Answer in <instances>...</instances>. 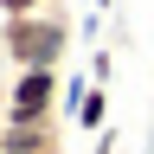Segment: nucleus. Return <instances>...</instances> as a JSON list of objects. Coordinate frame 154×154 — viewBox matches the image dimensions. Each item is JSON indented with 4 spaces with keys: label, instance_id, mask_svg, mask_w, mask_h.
<instances>
[{
    "label": "nucleus",
    "instance_id": "7ed1b4c3",
    "mask_svg": "<svg viewBox=\"0 0 154 154\" xmlns=\"http://www.w3.org/2000/svg\"><path fill=\"white\" fill-rule=\"evenodd\" d=\"M64 109H71V122L84 135H103L109 128V90L90 84V77H71V84H64Z\"/></svg>",
    "mask_w": 154,
    "mask_h": 154
},
{
    "label": "nucleus",
    "instance_id": "0eeeda50",
    "mask_svg": "<svg viewBox=\"0 0 154 154\" xmlns=\"http://www.w3.org/2000/svg\"><path fill=\"white\" fill-rule=\"evenodd\" d=\"M103 7H116V0H90V13H103Z\"/></svg>",
    "mask_w": 154,
    "mask_h": 154
},
{
    "label": "nucleus",
    "instance_id": "6e6552de",
    "mask_svg": "<svg viewBox=\"0 0 154 154\" xmlns=\"http://www.w3.org/2000/svg\"><path fill=\"white\" fill-rule=\"evenodd\" d=\"M58 154H64V148H58Z\"/></svg>",
    "mask_w": 154,
    "mask_h": 154
},
{
    "label": "nucleus",
    "instance_id": "423d86ee",
    "mask_svg": "<svg viewBox=\"0 0 154 154\" xmlns=\"http://www.w3.org/2000/svg\"><path fill=\"white\" fill-rule=\"evenodd\" d=\"M116 148H122V135H116V128H103V135H96V148H90V154H116Z\"/></svg>",
    "mask_w": 154,
    "mask_h": 154
},
{
    "label": "nucleus",
    "instance_id": "f03ea898",
    "mask_svg": "<svg viewBox=\"0 0 154 154\" xmlns=\"http://www.w3.org/2000/svg\"><path fill=\"white\" fill-rule=\"evenodd\" d=\"M58 103H64V77L58 71H13L0 122H58Z\"/></svg>",
    "mask_w": 154,
    "mask_h": 154
},
{
    "label": "nucleus",
    "instance_id": "f257e3e1",
    "mask_svg": "<svg viewBox=\"0 0 154 154\" xmlns=\"http://www.w3.org/2000/svg\"><path fill=\"white\" fill-rule=\"evenodd\" d=\"M71 51V13L45 7L32 19H0V58L13 71H58Z\"/></svg>",
    "mask_w": 154,
    "mask_h": 154
},
{
    "label": "nucleus",
    "instance_id": "39448f33",
    "mask_svg": "<svg viewBox=\"0 0 154 154\" xmlns=\"http://www.w3.org/2000/svg\"><path fill=\"white\" fill-rule=\"evenodd\" d=\"M45 7H51V0H0V19H32Z\"/></svg>",
    "mask_w": 154,
    "mask_h": 154
},
{
    "label": "nucleus",
    "instance_id": "20e7f679",
    "mask_svg": "<svg viewBox=\"0 0 154 154\" xmlns=\"http://www.w3.org/2000/svg\"><path fill=\"white\" fill-rule=\"evenodd\" d=\"M0 154H58V122H0Z\"/></svg>",
    "mask_w": 154,
    "mask_h": 154
}]
</instances>
